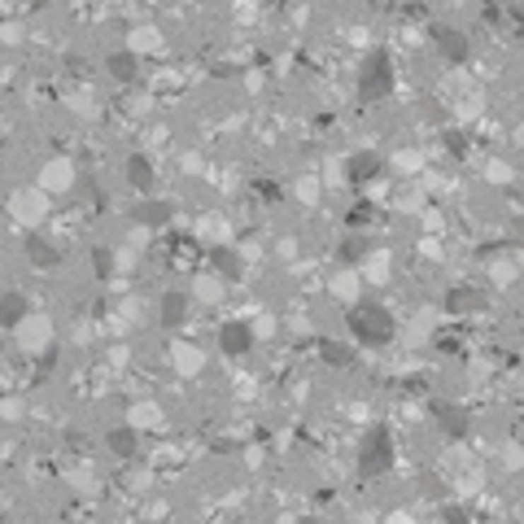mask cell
Instances as JSON below:
<instances>
[{
  "instance_id": "1",
  "label": "cell",
  "mask_w": 524,
  "mask_h": 524,
  "mask_svg": "<svg viewBox=\"0 0 524 524\" xmlns=\"http://www.w3.org/2000/svg\"><path fill=\"white\" fill-rule=\"evenodd\" d=\"M349 332L363 345H389L393 341V315L380 302H359L349 310Z\"/></svg>"
},
{
  "instance_id": "2",
  "label": "cell",
  "mask_w": 524,
  "mask_h": 524,
  "mask_svg": "<svg viewBox=\"0 0 524 524\" xmlns=\"http://www.w3.org/2000/svg\"><path fill=\"white\" fill-rule=\"evenodd\" d=\"M389 79H393L389 57H385V53H371V57H367V66H363V79H359L363 101H380V96L389 92Z\"/></svg>"
},
{
  "instance_id": "3",
  "label": "cell",
  "mask_w": 524,
  "mask_h": 524,
  "mask_svg": "<svg viewBox=\"0 0 524 524\" xmlns=\"http://www.w3.org/2000/svg\"><path fill=\"white\" fill-rule=\"evenodd\" d=\"M389 459H393V446H389V433H371L367 441H363V455H359V467H363V477H380V472L389 467Z\"/></svg>"
},
{
  "instance_id": "4",
  "label": "cell",
  "mask_w": 524,
  "mask_h": 524,
  "mask_svg": "<svg viewBox=\"0 0 524 524\" xmlns=\"http://www.w3.org/2000/svg\"><path fill=\"white\" fill-rule=\"evenodd\" d=\"M219 345H223V354L240 359V354H249V345H254V332H249L245 323H228V328L219 332Z\"/></svg>"
},
{
  "instance_id": "5",
  "label": "cell",
  "mask_w": 524,
  "mask_h": 524,
  "mask_svg": "<svg viewBox=\"0 0 524 524\" xmlns=\"http://www.w3.org/2000/svg\"><path fill=\"white\" fill-rule=\"evenodd\" d=\"M433 40H437V48H441V57H446V62H463V57H467V35H463V31L437 27Z\"/></svg>"
},
{
  "instance_id": "6",
  "label": "cell",
  "mask_w": 524,
  "mask_h": 524,
  "mask_svg": "<svg viewBox=\"0 0 524 524\" xmlns=\"http://www.w3.org/2000/svg\"><path fill=\"white\" fill-rule=\"evenodd\" d=\"M127 184L136 188V192H149V188H153V162H149V158H127Z\"/></svg>"
},
{
  "instance_id": "7",
  "label": "cell",
  "mask_w": 524,
  "mask_h": 524,
  "mask_svg": "<svg viewBox=\"0 0 524 524\" xmlns=\"http://www.w3.org/2000/svg\"><path fill=\"white\" fill-rule=\"evenodd\" d=\"M105 70L114 74V79H122V83H132L136 74H140V66H136V57L127 53V48H118V53H110V57H105Z\"/></svg>"
},
{
  "instance_id": "8",
  "label": "cell",
  "mask_w": 524,
  "mask_h": 524,
  "mask_svg": "<svg viewBox=\"0 0 524 524\" xmlns=\"http://www.w3.org/2000/svg\"><path fill=\"white\" fill-rule=\"evenodd\" d=\"M380 158L376 153H359V158H349L345 162V175H349V180H354V184H363V180H371V175H380Z\"/></svg>"
},
{
  "instance_id": "9",
  "label": "cell",
  "mask_w": 524,
  "mask_h": 524,
  "mask_svg": "<svg viewBox=\"0 0 524 524\" xmlns=\"http://www.w3.org/2000/svg\"><path fill=\"white\" fill-rule=\"evenodd\" d=\"M184 319H188V297L184 293H166L162 297V323L175 328V323H184Z\"/></svg>"
},
{
  "instance_id": "10",
  "label": "cell",
  "mask_w": 524,
  "mask_h": 524,
  "mask_svg": "<svg viewBox=\"0 0 524 524\" xmlns=\"http://www.w3.org/2000/svg\"><path fill=\"white\" fill-rule=\"evenodd\" d=\"M105 446L114 455H122V459H132L136 450H140V437H136V429H114L110 437H105Z\"/></svg>"
},
{
  "instance_id": "11",
  "label": "cell",
  "mask_w": 524,
  "mask_h": 524,
  "mask_svg": "<svg viewBox=\"0 0 524 524\" xmlns=\"http://www.w3.org/2000/svg\"><path fill=\"white\" fill-rule=\"evenodd\" d=\"M27 254H31V262H35V267H44V271L62 262V254H57V249L48 245L44 236H31V240H27Z\"/></svg>"
},
{
  "instance_id": "12",
  "label": "cell",
  "mask_w": 524,
  "mask_h": 524,
  "mask_svg": "<svg viewBox=\"0 0 524 524\" xmlns=\"http://www.w3.org/2000/svg\"><path fill=\"white\" fill-rule=\"evenodd\" d=\"M433 411H437V419L446 424V433H455V437H467V415H463V411H450V407H441V402H437Z\"/></svg>"
},
{
  "instance_id": "13",
  "label": "cell",
  "mask_w": 524,
  "mask_h": 524,
  "mask_svg": "<svg viewBox=\"0 0 524 524\" xmlns=\"http://www.w3.org/2000/svg\"><path fill=\"white\" fill-rule=\"evenodd\" d=\"M210 258H214V267L223 271V276H232V280L240 276V262H236L232 249H223V245H219V249H210Z\"/></svg>"
},
{
  "instance_id": "14",
  "label": "cell",
  "mask_w": 524,
  "mask_h": 524,
  "mask_svg": "<svg viewBox=\"0 0 524 524\" xmlns=\"http://www.w3.org/2000/svg\"><path fill=\"white\" fill-rule=\"evenodd\" d=\"M446 306H450V310H481V297L472 293V289H459V293L446 297Z\"/></svg>"
},
{
  "instance_id": "15",
  "label": "cell",
  "mask_w": 524,
  "mask_h": 524,
  "mask_svg": "<svg viewBox=\"0 0 524 524\" xmlns=\"http://www.w3.org/2000/svg\"><path fill=\"white\" fill-rule=\"evenodd\" d=\"M136 219H140V223H166V219H170V206H162V202L136 206Z\"/></svg>"
},
{
  "instance_id": "16",
  "label": "cell",
  "mask_w": 524,
  "mask_h": 524,
  "mask_svg": "<svg viewBox=\"0 0 524 524\" xmlns=\"http://www.w3.org/2000/svg\"><path fill=\"white\" fill-rule=\"evenodd\" d=\"M22 310H27V302H22V293H9V297H5V328H13V323L22 319Z\"/></svg>"
},
{
  "instance_id": "17",
  "label": "cell",
  "mask_w": 524,
  "mask_h": 524,
  "mask_svg": "<svg viewBox=\"0 0 524 524\" xmlns=\"http://www.w3.org/2000/svg\"><path fill=\"white\" fill-rule=\"evenodd\" d=\"M323 359L337 363V367H345V363H349V349H341V345H332V341H323Z\"/></svg>"
},
{
  "instance_id": "18",
  "label": "cell",
  "mask_w": 524,
  "mask_h": 524,
  "mask_svg": "<svg viewBox=\"0 0 524 524\" xmlns=\"http://www.w3.org/2000/svg\"><path fill=\"white\" fill-rule=\"evenodd\" d=\"M92 262H96V276H110V271H114V254H110V249H96Z\"/></svg>"
},
{
  "instance_id": "19",
  "label": "cell",
  "mask_w": 524,
  "mask_h": 524,
  "mask_svg": "<svg viewBox=\"0 0 524 524\" xmlns=\"http://www.w3.org/2000/svg\"><path fill=\"white\" fill-rule=\"evenodd\" d=\"M363 254H367V240H345V245H341V258H349V262L363 258Z\"/></svg>"
},
{
  "instance_id": "20",
  "label": "cell",
  "mask_w": 524,
  "mask_h": 524,
  "mask_svg": "<svg viewBox=\"0 0 524 524\" xmlns=\"http://www.w3.org/2000/svg\"><path fill=\"white\" fill-rule=\"evenodd\" d=\"M302 524H315V520H302Z\"/></svg>"
}]
</instances>
